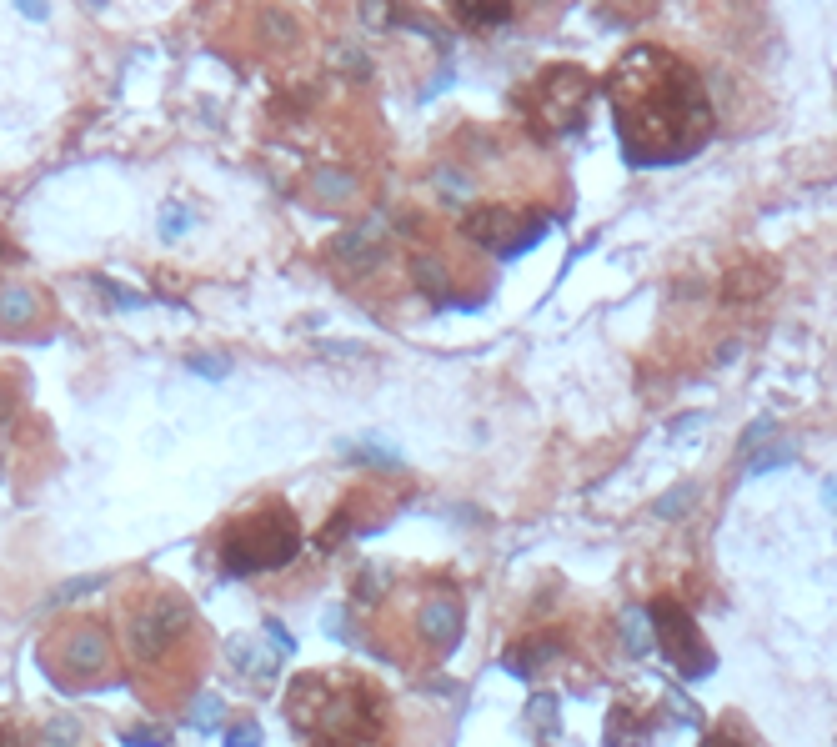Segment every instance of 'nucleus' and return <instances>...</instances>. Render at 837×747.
Segmentation results:
<instances>
[{
	"label": "nucleus",
	"mask_w": 837,
	"mask_h": 747,
	"mask_svg": "<svg viewBox=\"0 0 837 747\" xmlns=\"http://www.w3.org/2000/svg\"><path fill=\"white\" fill-rule=\"evenodd\" d=\"M607 91L617 141L632 166H677L712 141L717 116L702 76L662 46H632L612 66Z\"/></svg>",
	"instance_id": "1"
},
{
	"label": "nucleus",
	"mask_w": 837,
	"mask_h": 747,
	"mask_svg": "<svg viewBox=\"0 0 837 747\" xmlns=\"http://www.w3.org/2000/svg\"><path fill=\"white\" fill-rule=\"evenodd\" d=\"M286 717H291V732H301L311 747H371L381 727V702L356 677L311 672L291 682Z\"/></svg>",
	"instance_id": "2"
},
{
	"label": "nucleus",
	"mask_w": 837,
	"mask_h": 747,
	"mask_svg": "<svg viewBox=\"0 0 837 747\" xmlns=\"http://www.w3.org/2000/svg\"><path fill=\"white\" fill-rule=\"evenodd\" d=\"M296 522L281 502H266L261 512L251 517H236L226 532H221V562L226 572L236 577H251V572H276L296 557Z\"/></svg>",
	"instance_id": "3"
},
{
	"label": "nucleus",
	"mask_w": 837,
	"mask_h": 747,
	"mask_svg": "<svg viewBox=\"0 0 837 747\" xmlns=\"http://www.w3.org/2000/svg\"><path fill=\"white\" fill-rule=\"evenodd\" d=\"M647 617H652V627H657V647H662V657H667L687 682H697V677L712 672V652H707V642H702L692 612H687L677 597H657V602L647 607Z\"/></svg>",
	"instance_id": "4"
},
{
	"label": "nucleus",
	"mask_w": 837,
	"mask_h": 747,
	"mask_svg": "<svg viewBox=\"0 0 837 747\" xmlns=\"http://www.w3.org/2000/svg\"><path fill=\"white\" fill-rule=\"evenodd\" d=\"M587 96H592V81L577 71V66H552L537 91H532V116L552 131V136H567V131H582L587 121Z\"/></svg>",
	"instance_id": "5"
},
{
	"label": "nucleus",
	"mask_w": 837,
	"mask_h": 747,
	"mask_svg": "<svg viewBox=\"0 0 837 747\" xmlns=\"http://www.w3.org/2000/svg\"><path fill=\"white\" fill-rule=\"evenodd\" d=\"M191 627V607L186 597H156V602H141L131 612V652L136 662H156L176 647V637Z\"/></svg>",
	"instance_id": "6"
},
{
	"label": "nucleus",
	"mask_w": 837,
	"mask_h": 747,
	"mask_svg": "<svg viewBox=\"0 0 837 747\" xmlns=\"http://www.w3.org/2000/svg\"><path fill=\"white\" fill-rule=\"evenodd\" d=\"M542 216H517V211H507V206H492V211H477V216H467V236L472 241H482L487 251H497V256H522L532 241H542Z\"/></svg>",
	"instance_id": "7"
},
{
	"label": "nucleus",
	"mask_w": 837,
	"mask_h": 747,
	"mask_svg": "<svg viewBox=\"0 0 837 747\" xmlns=\"http://www.w3.org/2000/svg\"><path fill=\"white\" fill-rule=\"evenodd\" d=\"M657 727L647 717H637L632 707H612L607 717V747H652Z\"/></svg>",
	"instance_id": "8"
},
{
	"label": "nucleus",
	"mask_w": 837,
	"mask_h": 747,
	"mask_svg": "<svg viewBox=\"0 0 837 747\" xmlns=\"http://www.w3.org/2000/svg\"><path fill=\"white\" fill-rule=\"evenodd\" d=\"M452 6V16L462 21V26H472V31H492V26H502L507 16H512V0H447Z\"/></svg>",
	"instance_id": "9"
},
{
	"label": "nucleus",
	"mask_w": 837,
	"mask_h": 747,
	"mask_svg": "<svg viewBox=\"0 0 837 747\" xmlns=\"http://www.w3.org/2000/svg\"><path fill=\"white\" fill-rule=\"evenodd\" d=\"M66 657H71V667H76V672H91V667H101V657H106V647H101V632H76V637H71V647H66Z\"/></svg>",
	"instance_id": "10"
},
{
	"label": "nucleus",
	"mask_w": 837,
	"mask_h": 747,
	"mask_svg": "<svg viewBox=\"0 0 837 747\" xmlns=\"http://www.w3.org/2000/svg\"><path fill=\"white\" fill-rule=\"evenodd\" d=\"M422 622L442 637V642H452L457 637V627H462V617H457V602H437V607H427L422 612Z\"/></svg>",
	"instance_id": "11"
},
{
	"label": "nucleus",
	"mask_w": 837,
	"mask_h": 747,
	"mask_svg": "<svg viewBox=\"0 0 837 747\" xmlns=\"http://www.w3.org/2000/svg\"><path fill=\"white\" fill-rule=\"evenodd\" d=\"M36 311V296L21 286V291H6V296H0V316H6V321H26Z\"/></svg>",
	"instance_id": "12"
},
{
	"label": "nucleus",
	"mask_w": 837,
	"mask_h": 747,
	"mask_svg": "<svg viewBox=\"0 0 837 747\" xmlns=\"http://www.w3.org/2000/svg\"><path fill=\"white\" fill-rule=\"evenodd\" d=\"M361 16H366V26H371V31H386V21H391V0H366Z\"/></svg>",
	"instance_id": "13"
},
{
	"label": "nucleus",
	"mask_w": 837,
	"mask_h": 747,
	"mask_svg": "<svg viewBox=\"0 0 837 747\" xmlns=\"http://www.w3.org/2000/svg\"><path fill=\"white\" fill-rule=\"evenodd\" d=\"M191 717H196V727H211V717H221V697H201Z\"/></svg>",
	"instance_id": "14"
},
{
	"label": "nucleus",
	"mask_w": 837,
	"mask_h": 747,
	"mask_svg": "<svg viewBox=\"0 0 837 747\" xmlns=\"http://www.w3.org/2000/svg\"><path fill=\"white\" fill-rule=\"evenodd\" d=\"M226 747H261V732H256V722H246V727H236V732L226 737Z\"/></svg>",
	"instance_id": "15"
},
{
	"label": "nucleus",
	"mask_w": 837,
	"mask_h": 747,
	"mask_svg": "<svg viewBox=\"0 0 837 747\" xmlns=\"http://www.w3.org/2000/svg\"><path fill=\"white\" fill-rule=\"evenodd\" d=\"M126 742H131V747H161V732H131Z\"/></svg>",
	"instance_id": "16"
},
{
	"label": "nucleus",
	"mask_w": 837,
	"mask_h": 747,
	"mask_svg": "<svg viewBox=\"0 0 837 747\" xmlns=\"http://www.w3.org/2000/svg\"><path fill=\"white\" fill-rule=\"evenodd\" d=\"M702 747H742L732 732H712V737H702Z\"/></svg>",
	"instance_id": "17"
},
{
	"label": "nucleus",
	"mask_w": 837,
	"mask_h": 747,
	"mask_svg": "<svg viewBox=\"0 0 837 747\" xmlns=\"http://www.w3.org/2000/svg\"><path fill=\"white\" fill-rule=\"evenodd\" d=\"M0 747H11V732H6V727H0Z\"/></svg>",
	"instance_id": "18"
}]
</instances>
